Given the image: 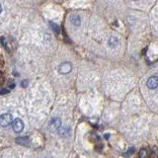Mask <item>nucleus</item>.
I'll use <instances>...</instances> for the list:
<instances>
[{"label": "nucleus", "instance_id": "nucleus-1", "mask_svg": "<svg viewBox=\"0 0 158 158\" xmlns=\"http://www.w3.org/2000/svg\"><path fill=\"white\" fill-rule=\"evenodd\" d=\"M12 122H13V117H12L11 114L5 113V114H2V115L0 116V126L3 127L11 125Z\"/></svg>", "mask_w": 158, "mask_h": 158}, {"label": "nucleus", "instance_id": "nucleus-2", "mask_svg": "<svg viewBox=\"0 0 158 158\" xmlns=\"http://www.w3.org/2000/svg\"><path fill=\"white\" fill-rule=\"evenodd\" d=\"M0 42H1L3 48L6 49L8 52H12L13 51V44H12V40L9 39L5 36H2L0 38Z\"/></svg>", "mask_w": 158, "mask_h": 158}, {"label": "nucleus", "instance_id": "nucleus-3", "mask_svg": "<svg viewBox=\"0 0 158 158\" xmlns=\"http://www.w3.org/2000/svg\"><path fill=\"white\" fill-rule=\"evenodd\" d=\"M12 127H13L14 131L19 133L24 130V123L21 118H15L12 122Z\"/></svg>", "mask_w": 158, "mask_h": 158}, {"label": "nucleus", "instance_id": "nucleus-4", "mask_svg": "<svg viewBox=\"0 0 158 158\" xmlns=\"http://www.w3.org/2000/svg\"><path fill=\"white\" fill-rule=\"evenodd\" d=\"M146 86L149 89H151V90L156 89L158 87V76H156V75L150 76L146 82Z\"/></svg>", "mask_w": 158, "mask_h": 158}, {"label": "nucleus", "instance_id": "nucleus-5", "mask_svg": "<svg viewBox=\"0 0 158 158\" xmlns=\"http://www.w3.org/2000/svg\"><path fill=\"white\" fill-rule=\"evenodd\" d=\"M71 69H72L71 63L63 62V63L60 64V65H59L58 71H59V73H61V74H67V73H69V72L71 71Z\"/></svg>", "mask_w": 158, "mask_h": 158}, {"label": "nucleus", "instance_id": "nucleus-6", "mask_svg": "<svg viewBox=\"0 0 158 158\" xmlns=\"http://www.w3.org/2000/svg\"><path fill=\"white\" fill-rule=\"evenodd\" d=\"M61 126V121L60 118H52L51 121H49V127L52 130H57V128Z\"/></svg>", "mask_w": 158, "mask_h": 158}, {"label": "nucleus", "instance_id": "nucleus-7", "mask_svg": "<svg viewBox=\"0 0 158 158\" xmlns=\"http://www.w3.org/2000/svg\"><path fill=\"white\" fill-rule=\"evenodd\" d=\"M70 23L73 25V26L75 27H79L81 24V20H80V17L78 16L77 14H73L70 16Z\"/></svg>", "mask_w": 158, "mask_h": 158}, {"label": "nucleus", "instance_id": "nucleus-8", "mask_svg": "<svg viewBox=\"0 0 158 158\" xmlns=\"http://www.w3.org/2000/svg\"><path fill=\"white\" fill-rule=\"evenodd\" d=\"M57 131H58L59 135L66 136V135H68L69 131H70V128H69V127H67V126H60L57 128Z\"/></svg>", "mask_w": 158, "mask_h": 158}, {"label": "nucleus", "instance_id": "nucleus-9", "mask_svg": "<svg viewBox=\"0 0 158 158\" xmlns=\"http://www.w3.org/2000/svg\"><path fill=\"white\" fill-rule=\"evenodd\" d=\"M108 44L111 48H116L118 44V40L116 37H110L108 40Z\"/></svg>", "mask_w": 158, "mask_h": 158}, {"label": "nucleus", "instance_id": "nucleus-10", "mask_svg": "<svg viewBox=\"0 0 158 158\" xmlns=\"http://www.w3.org/2000/svg\"><path fill=\"white\" fill-rule=\"evenodd\" d=\"M16 142L18 144H23V145H28L29 144V138L27 136L25 137H18L16 139Z\"/></svg>", "mask_w": 158, "mask_h": 158}, {"label": "nucleus", "instance_id": "nucleus-11", "mask_svg": "<svg viewBox=\"0 0 158 158\" xmlns=\"http://www.w3.org/2000/svg\"><path fill=\"white\" fill-rule=\"evenodd\" d=\"M51 26L52 27V30L54 31V33L59 34V32H60V28H59V26H57V25L54 23H51Z\"/></svg>", "mask_w": 158, "mask_h": 158}, {"label": "nucleus", "instance_id": "nucleus-12", "mask_svg": "<svg viewBox=\"0 0 158 158\" xmlns=\"http://www.w3.org/2000/svg\"><path fill=\"white\" fill-rule=\"evenodd\" d=\"M151 158H158V150L156 147H153L151 151Z\"/></svg>", "mask_w": 158, "mask_h": 158}, {"label": "nucleus", "instance_id": "nucleus-13", "mask_svg": "<svg viewBox=\"0 0 158 158\" xmlns=\"http://www.w3.org/2000/svg\"><path fill=\"white\" fill-rule=\"evenodd\" d=\"M139 158H147V151L144 148L139 151Z\"/></svg>", "mask_w": 158, "mask_h": 158}, {"label": "nucleus", "instance_id": "nucleus-14", "mask_svg": "<svg viewBox=\"0 0 158 158\" xmlns=\"http://www.w3.org/2000/svg\"><path fill=\"white\" fill-rule=\"evenodd\" d=\"M9 89H1L0 90V95H4V94H8Z\"/></svg>", "mask_w": 158, "mask_h": 158}, {"label": "nucleus", "instance_id": "nucleus-15", "mask_svg": "<svg viewBox=\"0 0 158 158\" xmlns=\"http://www.w3.org/2000/svg\"><path fill=\"white\" fill-rule=\"evenodd\" d=\"M133 150H135V148L133 147H131L130 149H128V151H127V153H126V156H130L131 153L133 152Z\"/></svg>", "mask_w": 158, "mask_h": 158}, {"label": "nucleus", "instance_id": "nucleus-16", "mask_svg": "<svg viewBox=\"0 0 158 158\" xmlns=\"http://www.w3.org/2000/svg\"><path fill=\"white\" fill-rule=\"evenodd\" d=\"M27 85H28V80H24L22 82V86L23 87H27Z\"/></svg>", "mask_w": 158, "mask_h": 158}, {"label": "nucleus", "instance_id": "nucleus-17", "mask_svg": "<svg viewBox=\"0 0 158 158\" xmlns=\"http://www.w3.org/2000/svg\"><path fill=\"white\" fill-rule=\"evenodd\" d=\"M2 12V6H1V4H0V13Z\"/></svg>", "mask_w": 158, "mask_h": 158}, {"label": "nucleus", "instance_id": "nucleus-18", "mask_svg": "<svg viewBox=\"0 0 158 158\" xmlns=\"http://www.w3.org/2000/svg\"><path fill=\"white\" fill-rule=\"evenodd\" d=\"M135 1H137V0H135Z\"/></svg>", "mask_w": 158, "mask_h": 158}]
</instances>
